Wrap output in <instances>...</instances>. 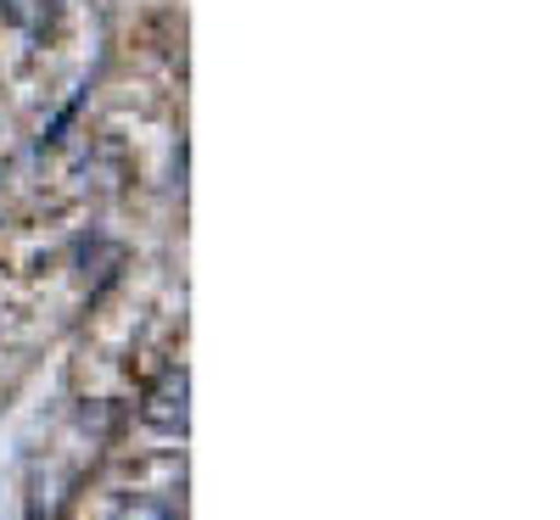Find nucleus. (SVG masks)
Here are the masks:
<instances>
[{
  "instance_id": "2",
  "label": "nucleus",
  "mask_w": 560,
  "mask_h": 520,
  "mask_svg": "<svg viewBox=\"0 0 560 520\" xmlns=\"http://www.w3.org/2000/svg\"><path fill=\"white\" fill-rule=\"evenodd\" d=\"M113 520H174V504H163V498H124Z\"/></svg>"
},
{
  "instance_id": "1",
  "label": "nucleus",
  "mask_w": 560,
  "mask_h": 520,
  "mask_svg": "<svg viewBox=\"0 0 560 520\" xmlns=\"http://www.w3.org/2000/svg\"><path fill=\"white\" fill-rule=\"evenodd\" d=\"M140 419H147V432H158V437H185L191 432V375L163 369L158 381L147 387V398H140Z\"/></svg>"
}]
</instances>
